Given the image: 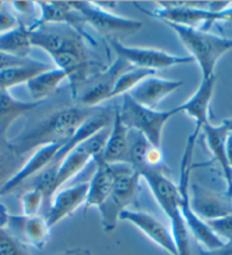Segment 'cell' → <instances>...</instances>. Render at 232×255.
Listing matches in <instances>:
<instances>
[{"label": "cell", "instance_id": "cell-1", "mask_svg": "<svg viewBox=\"0 0 232 255\" xmlns=\"http://www.w3.org/2000/svg\"><path fill=\"white\" fill-rule=\"evenodd\" d=\"M30 31L32 47L45 50L56 67L66 74L74 99L91 80L109 67L93 57L87 41H95L87 32L65 24H47Z\"/></svg>", "mask_w": 232, "mask_h": 255}, {"label": "cell", "instance_id": "cell-2", "mask_svg": "<svg viewBox=\"0 0 232 255\" xmlns=\"http://www.w3.org/2000/svg\"><path fill=\"white\" fill-rule=\"evenodd\" d=\"M93 115L94 112L86 107H65L51 113L43 121L10 142L15 150L25 157L26 154L43 146L70 140Z\"/></svg>", "mask_w": 232, "mask_h": 255}, {"label": "cell", "instance_id": "cell-3", "mask_svg": "<svg viewBox=\"0 0 232 255\" xmlns=\"http://www.w3.org/2000/svg\"><path fill=\"white\" fill-rule=\"evenodd\" d=\"M137 6L142 13L163 23H172L177 25L209 32L215 23H232V3L222 11H214V1H163L157 2L158 8L147 10Z\"/></svg>", "mask_w": 232, "mask_h": 255}, {"label": "cell", "instance_id": "cell-4", "mask_svg": "<svg viewBox=\"0 0 232 255\" xmlns=\"http://www.w3.org/2000/svg\"><path fill=\"white\" fill-rule=\"evenodd\" d=\"M141 178L145 179L156 202L169 218L171 233L177 244L179 255H191L189 234L182 217L180 207V193L178 186L172 182L164 171L145 170L140 172Z\"/></svg>", "mask_w": 232, "mask_h": 255}, {"label": "cell", "instance_id": "cell-5", "mask_svg": "<svg viewBox=\"0 0 232 255\" xmlns=\"http://www.w3.org/2000/svg\"><path fill=\"white\" fill-rule=\"evenodd\" d=\"M165 24L174 31L194 61L198 64L202 72V79L215 77V67L220 58L228 51L232 50V39L219 37L210 32L177 25V24Z\"/></svg>", "mask_w": 232, "mask_h": 255}, {"label": "cell", "instance_id": "cell-6", "mask_svg": "<svg viewBox=\"0 0 232 255\" xmlns=\"http://www.w3.org/2000/svg\"><path fill=\"white\" fill-rule=\"evenodd\" d=\"M114 172V183L110 196L99 207L104 231L111 233L116 228L119 215L133 204L138 195L141 175L129 164H111Z\"/></svg>", "mask_w": 232, "mask_h": 255}, {"label": "cell", "instance_id": "cell-7", "mask_svg": "<svg viewBox=\"0 0 232 255\" xmlns=\"http://www.w3.org/2000/svg\"><path fill=\"white\" fill-rule=\"evenodd\" d=\"M122 97V104L116 113L123 125L127 129L142 134L151 145L161 146L164 127L170 119L180 113L179 106L172 110L156 111L133 101L129 94Z\"/></svg>", "mask_w": 232, "mask_h": 255}, {"label": "cell", "instance_id": "cell-8", "mask_svg": "<svg viewBox=\"0 0 232 255\" xmlns=\"http://www.w3.org/2000/svg\"><path fill=\"white\" fill-rule=\"evenodd\" d=\"M110 130L111 127L105 128V129L94 134L93 137L80 142L79 145L66 154V156L64 157L58 167L57 174H56L53 186H51L53 197L58 190H61L66 182H69L75 175L81 172L91 159L97 161L102 156L104 147H105L107 138H109Z\"/></svg>", "mask_w": 232, "mask_h": 255}, {"label": "cell", "instance_id": "cell-9", "mask_svg": "<svg viewBox=\"0 0 232 255\" xmlns=\"http://www.w3.org/2000/svg\"><path fill=\"white\" fill-rule=\"evenodd\" d=\"M109 42L117 57L124 59L133 67L140 69L156 71L177 65H187L195 62L190 55L180 56L153 48L126 46L117 38H109Z\"/></svg>", "mask_w": 232, "mask_h": 255}, {"label": "cell", "instance_id": "cell-10", "mask_svg": "<svg viewBox=\"0 0 232 255\" xmlns=\"http://www.w3.org/2000/svg\"><path fill=\"white\" fill-rule=\"evenodd\" d=\"M72 6L82 15L86 24L94 26L109 38L116 39L118 34L135 33L142 27L141 22L111 13L98 7L95 2H72Z\"/></svg>", "mask_w": 232, "mask_h": 255}, {"label": "cell", "instance_id": "cell-11", "mask_svg": "<svg viewBox=\"0 0 232 255\" xmlns=\"http://www.w3.org/2000/svg\"><path fill=\"white\" fill-rule=\"evenodd\" d=\"M133 69V66L124 59L117 57L116 61L111 64L107 69L98 74L95 79L88 83V85L80 91L78 102L81 104L82 107L91 109L99 105V104L111 99V94L113 91L115 82L117 78L124 72Z\"/></svg>", "mask_w": 232, "mask_h": 255}, {"label": "cell", "instance_id": "cell-12", "mask_svg": "<svg viewBox=\"0 0 232 255\" xmlns=\"http://www.w3.org/2000/svg\"><path fill=\"white\" fill-rule=\"evenodd\" d=\"M119 220L129 222L132 226L137 227L142 234H145L151 242L163 249L166 253L170 255H179L177 244H175L171 230L167 229L154 215L141 212V211L127 209L119 215Z\"/></svg>", "mask_w": 232, "mask_h": 255}, {"label": "cell", "instance_id": "cell-13", "mask_svg": "<svg viewBox=\"0 0 232 255\" xmlns=\"http://www.w3.org/2000/svg\"><path fill=\"white\" fill-rule=\"evenodd\" d=\"M11 230L10 235L17 238L19 242L30 245L35 249L41 250L50 238L51 228L48 226L46 218L25 217V215H11L8 214L5 228Z\"/></svg>", "mask_w": 232, "mask_h": 255}, {"label": "cell", "instance_id": "cell-14", "mask_svg": "<svg viewBox=\"0 0 232 255\" xmlns=\"http://www.w3.org/2000/svg\"><path fill=\"white\" fill-rule=\"evenodd\" d=\"M190 206L205 221L215 220L232 214V202L226 194H218L198 183L191 185Z\"/></svg>", "mask_w": 232, "mask_h": 255}, {"label": "cell", "instance_id": "cell-15", "mask_svg": "<svg viewBox=\"0 0 232 255\" xmlns=\"http://www.w3.org/2000/svg\"><path fill=\"white\" fill-rule=\"evenodd\" d=\"M88 189H89V183L82 182L69 188L58 190L51 198L50 206L47 211L46 220L48 226L53 228L64 219L77 212L80 206L85 205Z\"/></svg>", "mask_w": 232, "mask_h": 255}, {"label": "cell", "instance_id": "cell-16", "mask_svg": "<svg viewBox=\"0 0 232 255\" xmlns=\"http://www.w3.org/2000/svg\"><path fill=\"white\" fill-rule=\"evenodd\" d=\"M64 143L65 142L51 143V145L43 146L41 148L33 151L31 156L24 162L23 166L18 170V172L13 178H10L5 183V186L0 189V196L10 194L11 191L17 189L18 187L23 186L24 183L37 177L39 173H41L50 164V162L53 161L55 155L57 154V151Z\"/></svg>", "mask_w": 232, "mask_h": 255}, {"label": "cell", "instance_id": "cell-17", "mask_svg": "<svg viewBox=\"0 0 232 255\" xmlns=\"http://www.w3.org/2000/svg\"><path fill=\"white\" fill-rule=\"evenodd\" d=\"M35 3L39 6L40 16L30 24V29L47 24H65L81 32H86L85 18L72 6V2L39 1Z\"/></svg>", "mask_w": 232, "mask_h": 255}, {"label": "cell", "instance_id": "cell-18", "mask_svg": "<svg viewBox=\"0 0 232 255\" xmlns=\"http://www.w3.org/2000/svg\"><path fill=\"white\" fill-rule=\"evenodd\" d=\"M215 82H217L215 77L202 79L201 85L195 91V94L187 102L179 106L180 113H186L195 121V131L193 132L195 137H198L203 127L210 122L209 112L212 97L214 94Z\"/></svg>", "mask_w": 232, "mask_h": 255}, {"label": "cell", "instance_id": "cell-19", "mask_svg": "<svg viewBox=\"0 0 232 255\" xmlns=\"http://www.w3.org/2000/svg\"><path fill=\"white\" fill-rule=\"evenodd\" d=\"M131 137L132 131L123 125L115 111L109 138L104 147L102 156L96 162H104L107 164H119V163L129 164Z\"/></svg>", "mask_w": 232, "mask_h": 255}, {"label": "cell", "instance_id": "cell-20", "mask_svg": "<svg viewBox=\"0 0 232 255\" xmlns=\"http://www.w3.org/2000/svg\"><path fill=\"white\" fill-rule=\"evenodd\" d=\"M183 85L185 82L182 80L162 79L151 75L142 80L129 95L137 103L154 109V106L157 105L162 99L177 91Z\"/></svg>", "mask_w": 232, "mask_h": 255}, {"label": "cell", "instance_id": "cell-21", "mask_svg": "<svg viewBox=\"0 0 232 255\" xmlns=\"http://www.w3.org/2000/svg\"><path fill=\"white\" fill-rule=\"evenodd\" d=\"M202 131L205 134L207 147H209L215 161L221 167L223 177H225L227 182L226 195L232 198V169L229 162H228L226 154V139L229 131L223 123L220 126H214L211 122L204 126Z\"/></svg>", "mask_w": 232, "mask_h": 255}, {"label": "cell", "instance_id": "cell-22", "mask_svg": "<svg viewBox=\"0 0 232 255\" xmlns=\"http://www.w3.org/2000/svg\"><path fill=\"white\" fill-rule=\"evenodd\" d=\"M43 102H23L14 98L7 89H0V138L7 139L13 123L37 109Z\"/></svg>", "mask_w": 232, "mask_h": 255}, {"label": "cell", "instance_id": "cell-23", "mask_svg": "<svg viewBox=\"0 0 232 255\" xmlns=\"http://www.w3.org/2000/svg\"><path fill=\"white\" fill-rule=\"evenodd\" d=\"M96 163H97V170L94 173L90 182H88L89 189H88L87 201L83 205L85 211H88L91 207L99 209L110 196L114 183V172L112 165L104 162Z\"/></svg>", "mask_w": 232, "mask_h": 255}, {"label": "cell", "instance_id": "cell-24", "mask_svg": "<svg viewBox=\"0 0 232 255\" xmlns=\"http://www.w3.org/2000/svg\"><path fill=\"white\" fill-rule=\"evenodd\" d=\"M64 80H67L66 74L57 67H51L34 75L25 83V86L33 102H43L47 97L56 93Z\"/></svg>", "mask_w": 232, "mask_h": 255}, {"label": "cell", "instance_id": "cell-25", "mask_svg": "<svg viewBox=\"0 0 232 255\" xmlns=\"http://www.w3.org/2000/svg\"><path fill=\"white\" fill-rule=\"evenodd\" d=\"M31 31L29 25L19 23L13 30L0 34V51L21 58H30Z\"/></svg>", "mask_w": 232, "mask_h": 255}, {"label": "cell", "instance_id": "cell-26", "mask_svg": "<svg viewBox=\"0 0 232 255\" xmlns=\"http://www.w3.org/2000/svg\"><path fill=\"white\" fill-rule=\"evenodd\" d=\"M23 159L10 141L0 138V189L18 172L24 164Z\"/></svg>", "mask_w": 232, "mask_h": 255}, {"label": "cell", "instance_id": "cell-27", "mask_svg": "<svg viewBox=\"0 0 232 255\" xmlns=\"http://www.w3.org/2000/svg\"><path fill=\"white\" fill-rule=\"evenodd\" d=\"M151 75H155V71L140 69V67H133V69L124 72L116 80L113 91L111 94V99L130 94L142 80L151 77Z\"/></svg>", "mask_w": 232, "mask_h": 255}, {"label": "cell", "instance_id": "cell-28", "mask_svg": "<svg viewBox=\"0 0 232 255\" xmlns=\"http://www.w3.org/2000/svg\"><path fill=\"white\" fill-rule=\"evenodd\" d=\"M21 204L23 215L34 217L38 214L41 206L45 204V196H43L42 191L38 188H29L22 195Z\"/></svg>", "mask_w": 232, "mask_h": 255}, {"label": "cell", "instance_id": "cell-29", "mask_svg": "<svg viewBox=\"0 0 232 255\" xmlns=\"http://www.w3.org/2000/svg\"><path fill=\"white\" fill-rule=\"evenodd\" d=\"M0 255H30L25 247L10 235L6 229L0 227Z\"/></svg>", "mask_w": 232, "mask_h": 255}, {"label": "cell", "instance_id": "cell-30", "mask_svg": "<svg viewBox=\"0 0 232 255\" xmlns=\"http://www.w3.org/2000/svg\"><path fill=\"white\" fill-rule=\"evenodd\" d=\"M206 222L223 242H232V214Z\"/></svg>", "mask_w": 232, "mask_h": 255}, {"label": "cell", "instance_id": "cell-31", "mask_svg": "<svg viewBox=\"0 0 232 255\" xmlns=\"http://www.w3.org/2000/svg\"><path fill=\"white\" fill-rule=\"evenodd\" d=\"M33 61L34 59H32V58L16 57V56L0 51V71L13 69V67H19V66L27 65V64H30Z\"/></svg>", "mask_w": 232, "mask_h": 255}, {"label": "cell", "instance_id": "cell-32", "mask_svg": "<svg viewBox=\"0 0 232 255\" xmlns=\"http://www.w3.org/2000/svg\"><path fill=\"white\" fill-rule=\"evenodd\" d=\"M19 24L17 18L8 11L5 8H2L1 11H0V34L6 33V32L13 30Z\"/></svg>", "mask_w": 232, "mask_h": 255}, {"label": "cell", "instance_id": "cell-33", "mask_svg": "<svg viewBox=\"0 0 232 255\" xmlns=\"http://www.w3.org/2000/svg\"><path fill=\"white\" fill-rule=\"evenodd\" d=\"M196 255H232V242H227L221 247L214 250H206L198 246Z\"/></svg>", "mask_w": 232, "mask_h": 255}, {"label": "cell", "instance_id": "cell-34", "mask_svg": "<svg viewBox=\"0 0 232 255\" xmlns=\"http://www.w3.org/2000/svg\"><path fill=\"white\" fill-rule=\"evenodd\" d=\"M13 6L14 10L17 11V13H21L24 15H31L33 14L34 7L37 6V3L32 1H15L10 3Z\"/></svg>", "mask_w": 232, "mask_h": 255}, {"label": "cell", "instance_id": "cell-35", "mask_svg": "<svg viewBox=\"0 0 232 255\" xmlns=\"http://www.w3.org/2000/svg\"><path fill=\"white\" fill-rule=\"evenodd\" d=\"M226 154H227V158L228 162L232 169V133L229 132L227 135L226 139Z\"/></svg>", "mask_w": 232, "mask_h": 255}, {"label": "cell", "instance_id": "cell-36", "mask_svg": "<svg viewBox=\"0 0 232 255\" xmlns=\"http://www.w3.org/2000/svg\"><path fill=\"white\" fill-rule=\"evenodd\" d=\"M57 255H93L89 250L87 249H80V247H77V249H72V250H67L65 252L59 253Z\"/></svg>", "mask_w": 232, "mask_h": 255}, {"label": "cell", "instance_id": "cell-37", "mask_svg": "<svg viewBox=\"0 0 232 255\" xmlns=\"http://www.w3.org/2000/svg\"><path fill=\"white\" fill-rule=\"evenodd\" d=\"M222 123L227 127L228 131H229V132H231V133H232V118H231V119H227V120H225V121H223Z\"/></svg>", "mask_w": 232, "mask_h": 255}]
</instances>
